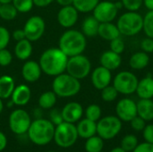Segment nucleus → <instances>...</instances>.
<instances>
[{"mask_svg":"<svg viewBox=\"0 0 153 152\" xmlns=\"http://www.w3.org/2000/svg\"><path fill=\"white\" fill-rule=\"evenodd\" d=\"M13 0H0V4H9V3H12Z\"/></svg>","mask_w":153,"mask_h":152,"instance_id":"nucleus-52","label":"nucleus"},{"mask_svg":"<svg viewBox=\"0 0 153 152\" xmlns=\"http://www.w3.org/2000/svg\"><path fill=\"white\" fill-rule=\"evenodd\" d=\"M45 21L42 17L39 15H34L30 17L23 27V30L25 33V37L30 41H37L39 40L45 32Z\"/></svg>","mask_w":153,"mask_h":152,"instance_id":"nucleus-12","label":"nucleus"},{"mask_svg":"<svg viewBox=\"0 0 153 152\" xmlns=\"http://www.w3.org/2000/svg\"><path fill=\"white\" fill-rule=\"evenodd\" d=\"M10 32L5 27L0 26V50L6 48L10 41Z\"/></svg>","mask_w":153,"mask_h":152,"instance_id":"nucleus-40","label":"nucleus"},{"mask_svg":"<svg viewBox=\"0 0 153 152\" xmlns=\"http://www.w3.org/2000/svg\"><path fill=\"white\" fill-rule=\"evenodd\" d=\"M56 95L53 90L46 91L42 93L39 98V106L43 109L52 108L56 102Z\"/></svg>","mask_w":153,"mask_h":152,"instance_id":"nucleus-28","label":"nucleus"},{"mask_svg":"<svg viewBox=\"0 0 153 152\" xmlns=\"http://www.w3.org/2000/svg\"><path fill=\"white\" fill-rule=\"evenodd\" d=\"M143 136L146 142L153 144V124L146 125L143 131Z\"/></svg>","mask_w":153,"mask_h":152,"instance_id":"nucleus-44","label":"nucleus"},{"mask_svg":"<svg viewBox=\"0 0 153 152\" xmlns=\"http://www.w3.org/2000/svg\"><path fill=\"white\" fill-rule=\"evenodd\" d=\"M79 18L78 10L72 4L67 6H62L57 13L58 23L66 29L72 28L77 22Z\"/></svg>","mask_w":153,"mask_h":152,"instance_id":"nucleus-15","label":"nucleus"},{"mask_svg":"<svg viewBox=\"0 0 153 152\" xmlns=\"http://www.w3.org/2000/svg\"><path fill=\"white\" fill-rule=\"evenodd\" d=\"M132 152H153V144L146 142L140 143Z\"/></svg>","mask_w":153,"mask_h":152,"instance_id":"nucleus-45","label":"nucleus"},{"mask_svg":"<svg viewBox=\"0 0 153 152\" xmlns=\"http://www.w3.org/2000/svg\"><path fill=\"white\" fill-rule=\"evenodd\" d=\"M117 116L124 122H130L137 116V105L132 99L124 98L116 106Z\"/></svg>","mask_w":153,"mask_h":152,"instance_id":"nucleus-13","label":"nucleus"},{"mask_svg":"<svg viewBox=\"0 0 153 152\" xmlns=\"http://www.w3.org/2000/svg\"><path fill=\"white\" fill-rule=\"evenodd\" d=\"M54 1L55 0H33V3H34V5L38 7H45V6L49 5Z\"/></svg>","mask_w":153,"mask_h":152,"instance_id":"nucleus-47","label":"nucleus"},{"mask_svg":"<svg viewBox=\"0 0 153 152\" xmlns=\"http://www.w3.org/2000/svg\"><path fill=\"white\" fill-rule=\"evenodd\" d=\"M68 74L82 80L86 78L91 72V63L90 59L82 54L68 57L66 70Z\"/></svg>","mask_w":153,"mask_h":152,"instance_id":"nucleus-7","label":"nucleus"},{"mask_svg":"<svg viewBox=\"0 0 153 152\" xmlns=\"http://www.w3.org/2000/svg\"><path fill=\"white\" fill-rule=\"evenodd\" d=\"M100 63L101 66L110 71H114L120 67L122 64V57L121 55L115 53L112 50H107L101 54Z\"/></svg>","mask_w":153,"mask_h":152,"instance_id":"nucleus-18","label":"nucleus"},{"mask_svg":"<svg viewBox=\"0 0 153 152\" xmlns=\"http://www.w3.org/2000/svg\"><path fill=\"white\" fill-rule=\"evenodd\" d=\"M87 46L86 37L77 30H65L59 39V48L68 56H74L83 53Z\"/></svg>","mask_w":153,"mask_h":152,"instance_id":"nucleus-2","label":"nucleus"},{"mask_svg":"<svg viewBox=\"0 0 153 152\" xmlns=\"http://www.w3.org/2000/svg\"><path fill=\"white\" fill-rule=\"evenodd\" d=\"M0 5H1V4H0Z\"/></svg>","mask_w":153,"mask_h":152,"instance_id":"nucleus-56","label":"nucleus"},{"mask_svg":"<svg viewBox=\"0 0 153 152\" xmlns=\"http://www.w3.org/2000/svg\"><path fill=\"white\" fill-rule=\"evenodd\" d=\"M49 117H50V122L55 126H56V125H60L61 123L64 122L62 112L60 110H58V109H52L50 111Z\"/></svg>","mask_w":153,"mask_h":152,"instance_id":"nucleus-42","label":"nucleus"},{"mask_svg":"<svg viewBox=\"0 0 153 152\" xmlns=\"http://www.w3.org/2000/svg\"><path fill=\"white\" fill-rule=\"evenodd\" d=\"M143 30L147 37L153 39V11H148L143 16Z\"/></svg>","mask_w":153,"mask_h":152,"instance_id":"nucleus-34","label":"nucleus"},{"mask_svg":"<svg viewBox=\"0 0 153 152\" xmlns=\"http://www.w3.org/2000/svg\"><path fill=\"white\" fill-rule=\"evenodd\" d=\"M98 36H100L101 39L105 40L111 41L114 39L120 37L121 34L117 24H114L111 22H100V23Z\"/></svg>","mask_w":153,"mask_h":152,"instance_id":"nucleus-21","label":"nucleus"},{"mask_svg":"<svg viewBox=\"0 0 153 152\" xmlns=\"http://www.w3.org/2000/svg\"><path fill=\"white\" fill-rule=\"evenodd\" d=\"M30 89L25 84H20L14 88L11 96V101L16 106H25L30 101Z\"/></svg>","mask_w":153,"mask_h":152,"instance_id":"nucleus-19","label":"nucleus"},{"mask_svg":"<svg viewBox=\"0 0 153 152\" xmlns=\"http://www.w3.org/2000/svg\"><path fill=\"white\" fill-rule=\"evenodd\" d=\"M91 79L93 87L99 90H101L105 87L110 85L113 80L111 71L101 65L93 70Z\"/></svg>","mask_w":153,"mask_h":152,"instance_id":"nucleus-14","label":"nucleus"},{"mask_svg":"<svg viewBox=\"0 0 153 152\" xmlns=\"http://www.w3.org/2000/svg\"><path fill=\"white\" fill-rule=\"evenodd\" d=\"M48 152H56V151H48Z\"/></svg>","mask_w":153,"mask_h":152,"instance_id":"nucleus-55","label":"nucleus"},{"mask_svg":"<svg viewBox=\"0 0 153 152\" xmlns=\"http://www.w3.org/2000/svg\"><path fill=\"white\" fill-rule=\"evenodd\" d=\"M135 93L140 99H153V77L147 75L139 80Z\"/></svg>","mask_w":153,"mask_h":152,"instance_id":"nucleus-20","label":"nucleus"},{"mask_svg":"<svg viewBox=\"0 0 153 152\" xmlns=\"http://www.w3.org/2000/svg\"><path fill=\"white\" fill-rule=\"evenodd\" d=\"M118 91L116 90V88L113 85H108L101 90V99L105 102H113L115 101L118 97Z\"/></svg>","mask_w":153,"mask_h":152,"instance_id":"nucleus-33","label":"nucleus"},{"mask_svg":"<svg viewBox=\"0 0 153 152\" xmlns=\"http://www.w3.org/2000/svg\"><path fill=\"white\" fill-rule=\"evenodd\" d=\"M123 7H125L127 11L138 12V10L143 4V0H120Z\"/></svg>","mask_w":153,"mask_h":152,"instance_id":"nucleus-37","label":"nucleus"},{"mask_svg":"<svg viewBox=\"0 0 153 152\" xmlns=\"http://www.w3.org/2000/svg\"><path fill=\"white\" fill-rule=\"evenodd\" d=\"M100 0H74L73 5L79 13H87L92 12Z\"/></svg>","mask_w":153,"mask_h":152,"instance_id":"nucleus-30","label":"nucleus"},{"mask_svg":"<svg viewBox=\"0 0 153 152\" xmlns=\"http://www.w3.org/2000/svg\"><path fill=\"white\" fill-rule=\"evenodd\" d=\"M3 108H4V105H3L2 99L0 98V114H1V113H2V111H3Z\"/></svg>","mask_w":153,"mask_h":152,"instance_id":"nucleus-53","label":"nucleus"},{"mask_svg":"<svg viewBox=\"0 0 153 152\" xmlns=\"http://www.w3.org/2000/svg\"><path fill=\"white\" fill-rule=\"evenodd\" d=\"M78 137L76 126L72 123L64 121L55 128L54 140L61 148H69L73 146L76 142Z\"/></svg>","mask_w":153,"mask_h":152,"instance_id":"nucleus-6","label":"nucleus"},{"mask_svg":"<svg viewBox=\"0 0 153 152\" xmlns=\"http://www.w3.org/2000/svg\"><path fill=\"white\" fill-rule=\"evenodd\" d=\"M14 88V80L11 76L3 75L0 77V98L2 99L11 98Z\"/></svg>","mask_w":153,"mask_h":152,"instance_id":"nucleus-27","label":"nucleus"},{"mask_svg":"<svg viewBox=\"0 0 153 152\" xmlns=\"http://www.w3.org/2000/svg\"><path fill=\"white\" fill-rule=\"evenodd\" d=\"M53 91L57 97L70 98L77 95L81 90L80 80L73 77L67 73L55 76L52 82Z\"/></svg>","mask_w":153,"mask_h":152,"instance_id":"nucleus-4","label":"nucleus"},{"mask_svg":"<svg viewBox=\"0 0 153 152\" xmlns=\"http://www.w3.org/2000/svg\"><path fill=\"white\" fill-rule=\"evenodd\" d=\"M13 39H15L16 41H20V40H22V39H26L23 29H17V30H15L13 32Z\"/></svg>","mask_w":153,"mask_h":152,"instance_id":"nucleus-46","label":"nucleus"},{"mask_svg":"<svg viewBox=\"0 0 153 152\" xmlns=\"http://www.w3.org/2000/svg\"><path fill=\"white\" fill-rule=\"evenodd\" d=\"M57 2L58 4L61 6H67V5H72L74 3V0H55Z\"/></svg>","mask_w":153,"mask_h":152,"instance_id":"nucleus-49","label":"nucleus"},{"mask_svg":"<svg viewBox=\"0 0 153 152\" xmlns=\"http://www.w3.org/2000/svg\"><path fill=\"white\" fill-rule=\"evenodd\" d=\"M110 152H126L125 150H123L121 147H116V148H114L112 151Z\"/></svg>","mask_w":153,"mask_h":152,"instance_id":"nucleus-51","label":"nucleus"},{"mask_svg":"<svg viewBox=\"0 0 153 152\" xmlns=\"http://www.w3.org/2000/svg\"><path fill=\"white\" fill-rule=\"evenodd\" d=\"M150 63L149 54L143 51L134 53L129 59V65L133 70H143L148 66Z\"/></svg>","mask_w":153,"mask_h":152,"instance_id":"nucleus-24","label":"nucleus"},{"mask_svg":"<svg viewBox=\"0 0 153 152\" xmlns=\"http://www.w3.org/2000/svg\"><path fill=\"white\" fill-rule=\"evenodd\" d=\"M109 1H113V2H116V1H118V0H109Z\"/></svg>","mask_w":153,"mask_h":152,"instance_id":"nucleus-54","label":"nucleus"},{"mask_svg":"<svg viewBox=\"0 0 153 152\" xmlns=\"http://www.w3.org/2000/svg\"><path fill=\"white\" fill-rule=\"evenodd\" d=\"M122 129V121L117 116H107L97 122V133L103 140L115 138Z\"/></svg>","mask_w":153,"mask_h":152,"instance_id":"nucleus-8","label":"nucleus"},{"mask_svg":"<svg viewBox=\"0 0 153 152\" xmlns=\"http://www.w3.org/2000/svg\"><path fill=\"white\" fill-rule=\"evenodd\" d=\"M138 144V139L135 135L127 134L122 139L120 147L126 152H132Z\"/></svg>","mask_w":153,"mask_h":152,"instance_id":"nucleus-32","label":"nucleus"},{"mask_svg":"<svg viewBox=\"0 0 153 152\" xmlns=\"http://www.w3.org/2000/svg\"><path fill=\"white\" fill-rule=\"evenodd\" d=\"M55 128V125L50 120L37 118L31 122L27 133L31 142L39 146H43L47 145L54 139Z\"/></svg>","mask_w":153,"mask_h":152,"instance_id":"nucleus-3","label":"nucleus"},{"mask_svg":"<svg viewBox=\"0 0 153 152\" xmlns=\"http://www.w3.org/2000/svg\"><path fill=\"white\" fill-rule=\"evenodd\" d=\"M42 73L41 67L39 64L33 60L27 61L22 68V75L23 79L28 82H37Z\"/></svg>","mask_w":153,"mask_h":152,"instance_id":"nucleus-17","label":"nucleus"},{"mask_svg":"<svg viewBox=\"0 0 153 152\" xmlns=\"http://www.w3.org/2000/svg\"><path fill=\"white\" fill-rule=\"evenodd\" d=\"M18 11L12 3L2 4L0 5V17L5 21H12L17 16Z\"/></svg>","mask_w":153,"mask_h":152,"instance_id":"nucleus-31","label":"nucleus"},{"mask_svg":"<svg viewBox=\"0 0 153 152\" xmlns=\"http://www.w3.org/2000/svg\"><path fill=\"white\" fill-rule=\"evenodd\" d=\"M137 105V116L144 119L146 122L153 120V100L140 99L136 103Z\"/></svg>","mask_w":153,"mask_h":152,"instance_id":"nucleus-23","label":"nucleus"},{"mask_svg":"<svg viewBox=\"0 0 153 152\" xmlns=\"http://www.w3.org/2000/svg\"><path fill=\"white\" fill-rule=\"evenodd\" d=\"M78 135L83 139H88L97 133V122L88 118L82 119L76 125Z\"/></svg>","mask_w":153,"mask_h":152,"instance_id":"nucleus-22","label":"nucleus"},{"mask_svg":"<svg viewBox=\"0 0 153 152\" xmlns=\"http://www.w3.org/2000/svg\"><path fill=\"white\" fill-rule=\"evenodd\" d=\"M141 49L147 54L153 53V39L149 37L143 39L141 42Z\"/></svg>","mask_w":153,"mask_h":152,"instance_id":"nucleus-43","label":"nucleus"},{"mask_svg":"<svg viewBox=\"0 0 153 152\" xmlns=\"http://www.w3.org/2000/svg\"><path fill=\"white\" fill-rule=\"evenodd\" d=\"M125 49H126V44L121 37L114 39L113 40L110 41V50H112L113 52L121 55L125 51Z\"/></svg>","mask_w":153,"mask_h":152,"instance_id":"nucleus-38","label":"nucleus"},{"mask_svg":"<svg viewBox=\"0 0 153 152\" xmlns=\"http://www.w3.org/2000/svg\"><path fill=\"white\" fill-rule=\"evenodd\" d=\"M30 117L23 109H15L10 114L9 126L11 131L17 135L26 133L30 126Z\"/></svg>","mask_w":153,"mask_h":152,"instance_id":"nucleus-10","label":"nucleus"},{"mask_svg":"<svg viewBox=\"0 0 153 152\" xmlns=\"http://www.w3.org/2000/svg\"><path fill=\"white\" fill-rule=\"evenodd\" d=\"M13 60V56L6 48L0 50V66H8Z\"/></svg>","mask_w":153,"mask_h":152,"instance_id":"nucleus-41","label":"nucleus"},{"mask_svg":"<svg viewBox=\"0 0 153 152\" xmlns=\"http://www.w3.org/2000/svg\"><path fill=\"white\" fill-rule=\"evenodd\" d=\"M101 113H102L101 108L99 105L91 104L87 107L85 111V116L86 118L94 122H98L101 118Z\"/></svg>","mask_w":153,"mask_h":152,"instance_id":"nucleus-35","label":"nucleus"},{"mask_svg":"<svg viewBox=\"0 0 153 152\" xmlns=\"http://www.w3.org/2000/svg\"><path fill=\"white\" fill-rule=\"evenodd\" d=\"M14 54L19 60H27L32 54L31 41L27 39L17 41L14 47Z\"/></svg>","mask_w":153,"mask_h":152,"instance_id":"nucleus-26","label":"nucleus"},{"mask_svg":"<svg viewBox=\"0 0 153 152\" xmlns=\"http://www.w3.org/2000/svg\"><path fill=\"white\" fill-rule=\"evenodd\" d=\"M7 145V139L4 133L0 132V151H4Z\"/></svg>","mask_w":153,"mask_h":152,"instance_id":"nucleus-48","label":"nucleus"},{"mask_svg":"<svg viewBox=\"0 0 153 152\" xmlns=\"http://www.w3.org/2000/svg\"><path fill=\"white\" fill-rule=\"evenodd\" d=\"M143 5L148 11H153V0H143Z\"/></svg>","mask_w":153,"mask_h":152,"instance_id":"nucleus-50","label":"nucleus"},{"mask_svg":"<svg viewBox=\"0 0 153 152\" xmlns=\"http://www.w3.org/2000/svg\"><path fill=\"white\" fill-rule=\"evenodd\" d=\"M12 4L14 5L18 13H28L34 5L33 0H13Z\"/></svg>","mask_w":153,"mask_h":152,"instance_id":"nucleus-36","label":"nucleus"},{"mask_svg":"<svg viewBox=\"0 0 153 152\" xmlns=\"http://www.w3.org/2000/svg\"><path fill=\"white\" fill-rule=\"evenodd\" d=\"M129 123L131 125L132 129L134 130L135 132H143L144 127L146 126V121L142 117H140L139 116H136Z\"/></svg>","mask_w":153,"mask_h":152,"instance_id":"nucleus-39","label":"nucleus"},{"mask_svg":"<svg viewBox=\"0 0 153 152\" xmlns=\"http://www.w3.org/2000/svg\"><path fill=\"white\" fill-rule=\"evenodd\" d=\"M118 11L116 2L106 0L100 1L92 13L99 22H111L117 18Z\"/></svg>","mask_w":153,"mask_h":152,"instance_id":"nucleus-11","label":"nucleus"},{"mask_svg":"<svg viewBox=\"0 0 153 152\" xmlns=\"http://www.w3.org/2000/svg\"><path fill=\"white\" fill-rule=\"evenodd\" d=\"M100 23L93 15L88 16L82 23V32L86 38H94L98 36Z\"/></svg>","mask_w":153,"mask_h":152,"instance_id":"nucleus-25","label":"nucleus"},{"mask_svg":"<svg viewBox=\"0 0 153 152\" xmlns=\"http://www.w3.org/2000/svg\"><path fill=\"white\" fill-rule=\"evenodd\" d=\"M104 148V140L99 135L91 136L86 139L85 151L87 152H101Z\"/></svg>","mask_w":153,"mask_h":152,"instance_id":"nucleus-29","label":"nucleus"},{"mask_svg":"<svg viewBox=\"0 0 153 152\" xmlns=\"http://www.w3.org/2000/svg\"><path fill=\"white\" fill-rule=\"evenodd\" d=\"M65 122L74 124L78 122L83 114V108L78 102H69L61 110Z\"/></svg>","mask_w":153,"mask_h":152,"instance_id":"nucleus-16","label":"nucleus"},{"mask_svg":"<svg viewBox=\"0 0 153 152\" xmlns=\"http://www.w3.org/2000/svg\"><path fill=\"white\" fill-rule=\"evenodd\" d=\"M67 61L68 56L59 47H51L42 53L39 64L42 73L49 76H56L65 73Z\"/></svg>","mask_w":153,"mask_h":152,"instance_id":"nucleus-1","label":"nucleus"},{"mask_svg":"<svg viewBox=\"0 0 153 152\" xmlns=\"http://www.w3.org/2000/svg\"><path fill=\"white\" fill-rule=\"evenodd\" d=\"M139 79L129 71H122L118 73L112 80V85L116 88L119 94L131 95L136 91Z\"/></svg>","mask_w":153,"mask_h":152,"instance_id":"nucleus-9","label":"nucleus"},{"mask_svg":"<svg viewBox=\"0 0 153 152\" xmlns=\"http://www.w3.org/2000/svg\"><path fill=\"white\" fill-rule=\"evenodd\" d=\"M143 16L138 12L127 11L121 14L117 22V26L121 35L133 37L143 30Z\"/></svg>","mask_w":153,"mask_h":152,"instance_id":"nucleus-5","label":"nucleus"}]
</instances>
